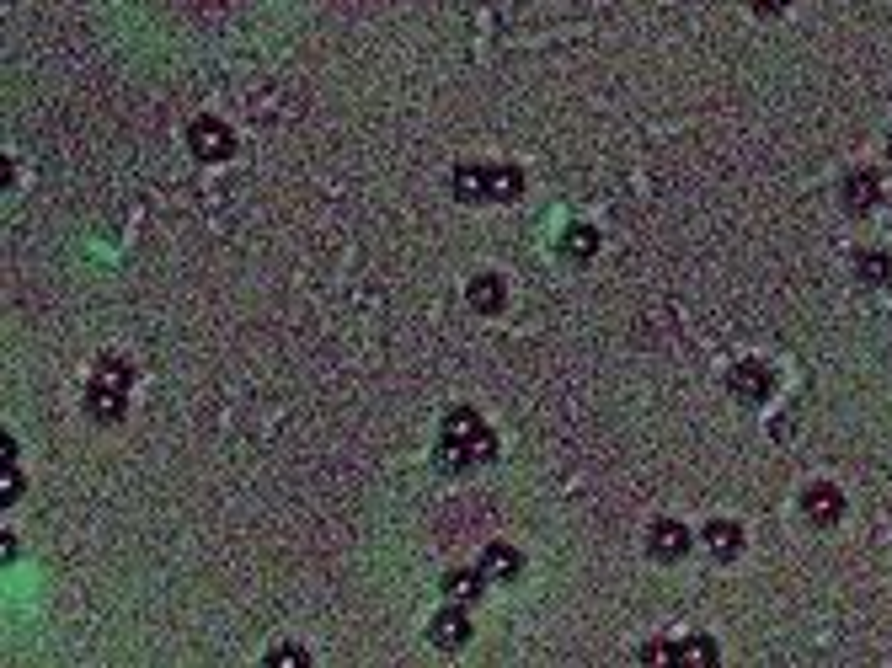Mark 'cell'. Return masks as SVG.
<instances>
[{
    "label": "cell",
    "instance_id": "cell-3",
    "mask_svg": "<svg viewBox=\"0 0 892 668\" xmlns=\"http://www.w3.org/2000/svg\"><path fill=\"white\" fill-rule=\"evenodd\" d=\"M187 150H193L198 161H209V166H214V161H225V155L236 150V134H230L219 118H198L193 129H187Z\"/></svg>",
    "mask_w": 892,
    "mask_h": 668
},
{
    "label": "cell",
    "instance_id": "cell-1",
    "mask_svg": "<svg viewBox=\"0 0 892 668\" xmlns=\"http://www.w3.org/2000/svg\"><path fill=\"white\" fill-rule=\"evenodd\" d=\"M438 439H449V444H460L465 455H471V465L476 460H492L497 455V433L481 423L476 412H449L444 417V433H438Z\"/></svg>",
    "mask_w": 892,
    "mask_h": 668
},
{
    "label": "cell",
    "instance_id": "cell-24",
    "mask_svg": "<svg viewBox=\"0 0 892 668\" xmlns=\"http://www.w3.org/2000/svg\"><path fill=\"white\" fill-rule=\"evenodd\" d=\"M887 155H892V139H887Z\"/></svg>",
    "mask_w": 892,
    "mask_h": 668
},
{
    "label": "cell",
    "instance_id": "cell-9",
    "mask_svg": "<svg viewBox=\"0 0 892 668\" xmlns=\"http://www.w3.org/2000/svg\"><path fill=\"white\" fill-rule=\"evenodd\" d=\"M481 572H487L492 583H513V578L524 572V556L513 551V546H503V540H497V546L481 551Z\"/></svg>",
    "mask_w": 892,
    "mask_h": 668
},
{
    "label": "cell",
    "instance_id": "cell-17",
    "mask_svg": "<svg viewBox=\"0 0 892 668\" xmlns=\"http://www.w3.org/2000/svg\"><path fill=\"white\" fill-rule=\"evenodd\" d=\"M679 663H700V668H711V663H716V642H711V636H690V642L679 647Z\"/></svg>",
    "mask_w": 892,
    "mask_h": 668
},
{
    "label": "cell",
    "instance_id": "cell-15",
    "mask_svg": "<svg viewBox=\"0 0 892 668\" xmlns=\"http://www.w3.org/2000/svg\"><path fill=\"white\" fill-rule=\"evenodd\" d=\"M855 273H860V284H892V257L887 252H860Z\"/></svg>",
    "mask_w": 892,
    "mask_h": 668
},
{
    "label": "cell",
    "instance_id": "cell-8",
    "mask_svg": "<svg viewBox=\"0 0 892 668\" xmlns=\"http://www.w3.org/2000/svg\"><path fill=\"white\" fill-rule=\"evenodd\" d=\"M706 551L716 556V562H738V551H743V530L732 519H711L706 524Z\"/></svg>",
    "mask_w": 892,
    "mask_h": 668
},
{
    "label": "cell",
    "instance_id": "cell-12",
    "mask_svg": "<svg viewBox=\"0 0 892 668\" xmlns=\"http://www.w3.org/2000/svg\"><path fill=\"white\" fill-rule=\"evenodd\" d=\"M465 300H471V310H481V316L503 310V278H492V273L471 278V284H465Z\"/></svg>",
    "mask_w": 892,
    "mask_h": 668
},
{
    "label": "cell",
    "instance_id": "cell-6",
    "mask_svg": "<svg viewBox=\"0 0 892 668\" xmlns=\"http://www.w3.org/2000/svg\"><path fill=\"white\" fill-rule=\"evenodd\" d=\"M647 551L657 556V562H679V556L690 551V530H684L679 519H657L652 535H647Z\"/></svg>",
    "mask_w": 892,
    "mask_h": 668
},
{
    "label": "cell",
    "instance_id": "cell-23",
    "mask_svg": "<svg viewBox=\"0 0 892 668\" xmlns=\"http://www.w3.org/2000/svg\"><path fill=\"white\" fill-rule=\"evenodd\" d=\"M748 6H754V11H759V17H780V11H786V6H791V0H748Z\"/></svg>",
    "mask_w": 892,
    "mask_h": 668
},
{
    "label": "cell",
    "instance_id": "cell-20",
    "mask_svg": "<svg viewBox=\"0 0 892 668\" xmlns=\"http://www.w3.org/2000/svg\"><path fill=\"white\" fill-rule=\"evenodd\" d=\"M305 663H310V652L294 647V642H284L278 652H268V668H305Z\"/></svg>",
    "mask_w": 892,
    "mask_h": 668
},
{
    "label": "cell",
    "instance_id": "cell-16",
    "mask_svg": "<svg viewBox=\"0 0 892 668\" xmlns=\"http://www.w3.org/2000/svg\"><path fill=\"white\" fill-rule=\"evenodd\" d=\"M455 198H460V204L487 198V172H481V166H460V172H455Z\"/></svg>",
    "mask_w": 892,
    "mask_h": 668
},
{
    "label": "cell",
    "instance_id": "cell-18",
    "mask_svg": "<svg viewBox=\"0 0 892 668\" xmlns=\"http://www.w3.org/2000/svg\"><path fill=\"white\" fill-rule=\"evenodd\" d=\"M97 375L113 380V385H129L134 369H129V359H123V353H102V359H97Z\"/></svg>",
    "mask_w": 892,
    "mask_h": 668
},
{
    "label": "cell",
    "instance_id": "cell-22",
    "mask_svg": "<svg viewBox=\"0 0 892 668\" xmlns=\"http://www.w3.org/2000/svg\"><path fill=\"white\" fill-rule=\"evenodd\" d=\"M17 497H22V476L6 465V476H0V503H17Z\"/></svg>",
    "mask_w": 892,
    "mask_h": 668
},
{
    "label": "cell",
    "instance_id": "cell-14",
    "mask_svg": "<svg viewBox=\"0 0 892 668\" xmlns=\"http://www.w3.org/2000/svg\"><path fill=\"white\" fill-rule=\"evenodd\" d=\"M561 252H567L572 262H588L593 252H599V230H593V225H567V236H561Z\"/></svg>",
    "mask_w": 892,
    "mask_h": 668
},
{
    "label": "cell",
    "instance_id": "cell-13",
    "mask_svg": "<svg viewBox=\"0 0 892 668\" xmlns=\"http://www.w3.org/2000/svg\"><path fill=\"white\" fill-rule=\"evenodd\" d=\"M519 193H524V172H519V166H487V198L508 204V198H519Z\"/></svg>",
    "mask_w": 892,
    "mask_h": 668
},
{
    "label": "cell",
    "instance_id": "cell-7",
    "mask_svg": "<svg viewBox=\"0 0 892 668\" xmlns=\"http://www.w3.org/2000/svg\"><path fill=\"white\" fill-rule=\"evenodd\" d=\"M123 391H129V385H113V380L91 375V385H86V412L102 417V423H118V417H123Z\"/></svg>",
    "mask_w": 892,
    "mask_h": 668
},
{
    "label": "cell",
    "instance_id": "cell-21",
    "mask_svg": "<svg viewBox=\"0 0 892 668\" xmlns=\"http://www.w3.org/2000/svg\"><path fill=\"white\" fill-rule=\"evenodd\" d=\"M674 658H679L674 642H647L641 647V663H674Z\"/></svg>",
    "mask_w": 892,
    "mask_h": 668
},
{
    "label": "cell",
    "instance_id": "cell-11",
    "mask_svg": "<svg viewBox=\"0 0 892 668\" xmlns=\"http://www.w3.org/2000/svg\"><path fill=\"white\" fill-rule=\"evenodd\" d=\"M481 588H487V572H481V567L444 572V599L449 604H471V599H481Z\"/></svg>",
    "mask_w": 892,
    "mask_h": 668
},
{
    "label": "cell",
    "instance_id": "cell-5",
    "mask_svg": "<svg viewBox=\"0 0 892 668\" xmlns=\"http://www.w3.org/2000/svg\"><path fill=\"white\" fill-rule=\"evenodd\" d=\"M428 642H433L438 652H460L465 642H471V620H465L460 604H449V610H438V615H433Z\"/></svg>",
    "mask_w": 892,
    "mask_h": 668
},
{
    "label": "cell",
    "instance_id": "cell-19",
    "mask_svg": "<svg viewBox=\"0 0 892 668\" xmlns=\"http://www.w3.org/2000/svg\"><path fill=\"white\" fill-rule=\"evenodd\" d=\"M433 460L444 465V471H465V465H471V455H465L460 444H449V439H438V449H433Z\"/></svg>",
    "mask_w": 892,
    "mask_h": 668
},
{
    "label": "cell",
    "instance_id": "cell-10",
    "mask_svg": "<svg viewBox=\"0 0 892 668\" xmlns=\"http://www.w3.org/2000/svg\"><path fill=\"white\" fill-rule=\"evenodd\" d=\"M876 198H882V177L876 172H850L844 177V209L850 214H866Z\"/></svg>",
    "mask_w": 892,
    "mask_h": 668
},
{
    "label": "cell",
    "instance_id": "cell-2",
    "mask_svg": "<svg viewBox=\"0 0 892 668\" xmlns=\"http://www.w3.org/2000/svg\"><path fill=\"white\" fill-rule=\"evenodd\" d=\"M727 391L738 396V401H748V407H759V401H770V391H775V369L764 364V359H743V364H732Z\"/></svg>",
    "mask_w": 892,
    "mask_h": 668
},
{
    "label": "cell",
    "instance_id": "cell-4",
    "mask_svg": "<svg viewBox=\"0 0 892 668\" xmlns=\"http://www.w3.org/2000/svg\"><path fill=\"white\" fill-rule=\"evenodd\" d=\"M802 514H807V524L828 530V524L844 519V492L834 487V481H812V487L802 492Z\"/></svg>",
    "mask_w": 892,
    "mask_h": 668
}]
</instances>
